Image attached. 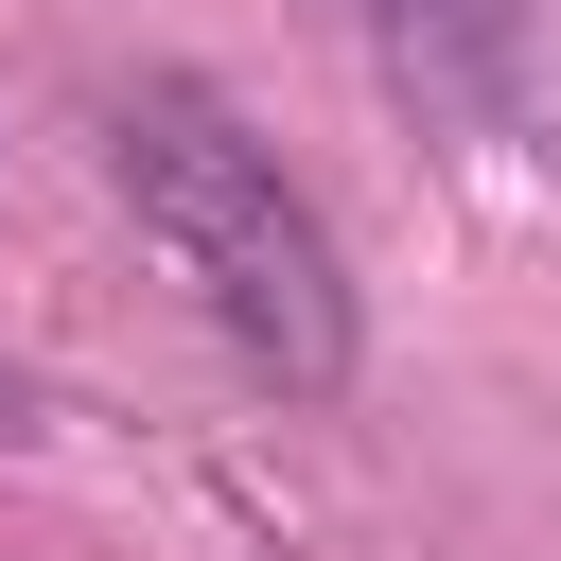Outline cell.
Returning a JSON list of instances; mask_svg holds the SVG:
<instances>
[{"label":"cell","instance_id":"cell-1","mask_svg":"<svg viewBox=\"0 0 561 561\" xmlns=\"http://www.w3.org/2000/svg\"><path fill=\"white\" fill-rule=\"evenodd\" d=\"M105 175H123L140 245L175 263V298H193L263 386H351V263H333L316 193L228 123V88L140 70V88L105 105Z\"/></svg>","mask_w":561,"mask_h":561},{"label":"cell","instance_id":"cell-2","mask_svg":"<svg viewBox=\"0 0 561 561\" xmlns=\"http://www.w3.org/2000/svg\"><path fill=\"white\" fill-rule=\"evenodd\" d=\"M351 35L421 123L561 158V0H351Z\"/></svg>","mask_w":561,"mask_h":561}]
</instances>
